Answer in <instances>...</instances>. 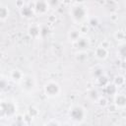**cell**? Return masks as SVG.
<instances>
[{"instance_id":"8fae6325","label":"cell","mask_w":126,"mask_h":126,"mask_svg":"<svg viewBox=\"0 0 126 126\" xmlns=\"http://www.w3.org/2000/svg\"><path fill=\"white\" fill-rule=\"evenodd\" d=\"M71 113H76L77 114L73 117L74 119H82L83 116H84V109L81 106H75L74 108H72Z\"/></svg>"},{"instance_id":"9c48e42d","label":"cell","mask_w":126,"mask_h":126,"mask_svg":"<svg viewBox=\"0 0 126 126\" xmlns=\"http://www.w3.org/2000/svg\"><path fill=\"white\" fill-rule=\"evenodd\" d=\"M29 33H30L31 36L36 37V36H38V35L41 33V32H40V29H39L38 26H36V25H32V26L29 28Z\"/></svg>"},{"instance_id":"ac0fdd59","label":"cell","mask_w":126,"mask_h":126,"mask_svg":"<svg viewBox=\"0 0 126 126\" xmlns=\"http://www.w3.org/2000/svg\"><path fill=\"white\" fill-rule=\"evenodd\" d=\"M71 1H72V0H63V2H64L65 4H70Z\"/></svg>"},{"instance_id":"4fadbf2b","label":"cell","mask_w":126,"mask_h":126,"mask_svg":"<svg viewBox=\"0 0 126 126\" xmlns=\"http://www.w3.org/2000/svg\"><path fill=\"white\" fill-rule=\"evenodd\" d=\"M69 38L72 41H76L80 38V31L79 30H72L69 32Z\"/></svg>"},{"instance_id":"8992f818","label":"cell","mask_w":126,"mask_h":126,"mask_svg":"<svg viewBox=\"0 0 126 126\" xmlns=\"http://www.w3.org/2000/svg\"><path fill=\"white\" fill-rule=\"evenodd\" d=\"M10 78L14 81V82H22L23 78H24V74L22 73V71H20L19 69H14L11 71L10 73Z\"/></svg>"},{"instance_id":"30bf717a","label":"cell","mask_w":126,"mask_h":126,"mask_svg":"<svg viewBox=\"0 0 126 126\" xmlns=\"http://www.w3.org/2000/svg\"><path fill=\"white\" fill-rule=\"evenodd\" d=\"M9 14H10V11H9L8 7L2 5L0 8V20H1V22L6 21L9 17Z\"/></svg>"},{"instance_id":"d6986e66","label":"cell","mask_w":126,"mask_h":126,"mask_svg":"<svg viewBox=\"0 0 126 126\" xmlns=\"http://www.w3.org/2000/svg\"><path fill=\"white\" fill-rule=\"evenodd\" d=\"M77 3H79V4H81V3H83L84 2V0H75Z\"/></svg>"},{"instance_id":"2e32d148","label":"cell","mask_w":126,"mask_h":126,"mask_svg":"<svg viewBox=\"0 0 126 126\" xmlns=\"http://www.w3.org/2000/svg\"><path fill=\"white\" fill-rule=\"evenodd\" d=\"M106 91H107V93H109L110 94H115V93H116V86H115V85H108V86L106 87Z\"/></svg>"},{"instance_id":"52a82bcc","label":"cell","mask_w":126,"mask_h":126,"mask_svg":"<svg viewBox=\"0 0 126 126\" xmlns=\"http://www.w3.org/2000/svg\"><path fill=\"white\" fill-rule=\"evenodd\" d=\"M22 86H23V89H25L26 91L27 90H32V88H33V86H34L33 79L31 76L24 77L23 80H22Z\"/></svg>"},{"instance_id":"6da1fadb","label":"cell","mask_w":126,"mask_h":126,"mask_svg":"<svg viewBox=\"0 0 126 126\" xmlns=\"http://www.w3.org/2000/svg\"><path fill=\"white\" fill-rule=\"evenodd\" d=\"M70 14H71V16H72L74 21L81 22V21H83L85 19L86 15H87V11L83 6L79 5V6L72 7V9L70 11Z\"/></svg>"},{"instance_id":"ba28073f","label":"cell","mask_w":126,"mask_h":126,"mask_svg":"<svg viewBox=\"0 0 126 126\" xmlns=\"http://www.w3.org/2000/svg\"><path fill=\"white\" fill-rule=\"evenodd\" d=\"M115 104L119 107H124L126 105V95L124 94H119L115 96Z\"/></svg>"},{"instance_id":"5bb4252c","label":"cell","mask_w":126,"mask_h":126,"mask_svg":"<svg viewBox=\"0 0 126 126\" xmlns=\"http://www.w3.org/2000/svg\"><path fill=\"white\" fill-rule=\"evenodd\" d=\"M21 14L24 16V17H31L32 14V10L27 6H23L21 8Z\"/></svg>"},{"instance_id":"7c38bea8","label":"cell","mask_w":126,"mask_h":126,"mask_svg":"<svg viewBox=\"0 0 126 126\" xmlns=\"http://www.w3.org/2000/svg\"><path fill=\"white\" fill-rule=\"evenodd\" d=\"M75 43L77 44V47L79 48H81V49H84V48H88V46H89V41H88V39L87 38H85V37H82V38H79L78 40H76L75 41Z\"/></svg>"},{"instance_id":"9a60e30c","label":"cell","mask_w":126,"mask_h":126,"mask_svg":"<svg viewBox=\"0 0 126 126\" xmlns=\"http://www.w3.org/2000/svg\"><path fill=\"white\" fill-rule=\"evenodd\" d=\"M122 84H124V78L122 76H116L115 79H114V85L117 87L121 86Z\"/></svg>"},{"instance_id":"3957f363","label":"cell","mask_w":126,"mask_h":126,"mask_svg":"<svg viewBox=\"0 0 126 126\" xmlns=\"http://www.w3.org/2000/svg\"><path fill=\"white\" fill-rule=\"evenodd\" d=\"M17 109L16 105L14 104V102L12 101H3L1 102V116L4 117L5 115L6 116H10L12 114L15 113V110Z\"/></svg>"},{"instance_id":"e0dca14e","label":"cell","mask_w":126,"mask_h":126,"mask_svg":"<svg viewBox=\"0 0 126 126\" xmlns=\"http://www.w3.org/2000/svg\"><path fill=\"white\" fill-rule=\"evenodd\" d=\"M120 54H121V56H123L124 59L126 60V44H123V45L120 47Z\"/></svg>"},{"instance_id":"277c9868","label":"cell","mask_w":126,"mask_h":126,"mask_svg":"<svg viewBox=\"0 0 126 126\" xmlns=\"http://www.w3.org/2000/svg\"><path fill=\"white\" fill-rule=\"evenodd\" d=\"M48 10V3H47V0H37L34 4V8H33V11L34 13L36 14H39V15H43L47 12Z\"/></svg>"},{"instance_id":"7a4b0ae2","label":"cell","mask_w":126,"mask_h":126,"mask_svg":"<svg viewBox=\"0 0 126 126\" xmlns=\"http://www.w3.org/2000/svg\"><path fill=\"white\" fill-rule=\"evenodd\" d=\"M44 92H45L46 95H48V96H56L60 93V87L56 82L50 81L45 84Z\"/></svg>"},{"instance_id":"5b68a950","label":"cell","mask_w":126,"mask_h":126,"mask_svg":"<svg viewBox=\"0 0 126 126\" xmlns=\"http://www.w3.org/2000/svg\"><path fill=\"white\" fill-rule=\"evenodd\" d=\"M94 54L96 56V58L98 59H105L107 56H108V50L106 47H104L103 45L102 46H97L94 50Z\"/></svg>"}]
</instances>
